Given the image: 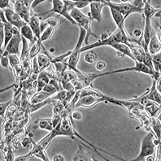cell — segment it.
<instances>
[{"mask_svg":"<svg viewBox=\"0 0 161 161\" xmlns=\"http://www.w3.org/2000/svg\"><path fill=\"white\" fill-rule=\"evenodd\" d=\"M12 101H9L8 103H1L0 104V107H1V110H0V115L2 117L4 118V120L6 119L5 117V113L7 112V109L8 108V107L10 106L11 104H12Z\"/></svg>","mask_w":161,"mask_h":161,"instance_id":"836d02e7","label":"cell"},{"mask_svg":"<svg viewBox=\"0 0 161 161\" xmlns=\"http://www.w3.org/2000/svg\"><path fill=\"white\" fill-rule=\"evenodd\" d=\"M155 160H160V144L158 145L157 152H156V157L155 158Z\"/></svg>","mask_w":161,"mask_h":161,"instance_id":"bcb514c9","label":"cell"},{"mask_svg":"<svg viewBox=\"0 0 161 161\" xmlns=\"http://www.w3.org/2000/svg\"><path fill=\"white\" fill-rule=\"evenodd\" d=\"M50 80H51V78L47 74V71L46 70H42L41 73L38 74L37 76V92H40L43 90L44 87L47 86L48 83L50 82Z\"/></svg>","mask_w":161,"mask_h":161,"instance_id":"d6986e66","label":"cell"},{"mask_svg":"<svg viewBox=\"0 0 161 161\" xmlns=\"http://www.w3.org/2000/svg\"><path fill=\"white\" fill-rule=\"evenodd\" d=\"M20 34L26 40L30 41L31 42V44H33V45L35 43L36 41L37 40L35 37V36H34V32L31 30V28L30 27L29 25H25L24 27H22L20 29Z\"/></svg>","mask_w":161,"mask_h":161,"instance_id":"7402d4cb","label":"cell"},{"mask_svg":"<svg viewBox=\"0 0 161 161\" xmlns=\"http://www.w3.org/2000/svg\"><path fill=\"white\" fill-rule=\"evenodd\" d=\"M22 41V37L20 34V31L17 28L15 30L14 35L11 41L9 42L8 45L7 46L5 51L2 54L3 56H8L11 55H19L20 51H19V45H20V42Z\"/></svg>","mask_w":161,"mask_h":161,"instance_id":"ba28073f","label":"cell"},{"mask_svg":"<svg viewBox=\"0 0 161 161\" xmlns=\"http://www.w3.org/2000/svg\"><path fill=\"white\" fill-rule=\"evenodd\" d=\"M79 146V149L78 151H77L76 155H74L73 160V161H77V160H85V161H89V160H93L91 158H90L87 155V152L84 151L83 147L80 144H78Z\"/></svg>","mask_w":161,"mask_h":161,"instance_id":"4316f807","label":"cell"},{"mask_svg":"<svg viewBox=\"0 0 161 161\" xmlns=\"http://www.w3.org/2000/svg\"><path fill=\"white\" fill-rule=\"evenodd\" d=\"M158 12H160V8H153L150 4V1H145L144 3L143 8H142V15H143L144 18H149V19H152L153 16Z\"/></svg>","mask_w":161,"mask_h":161,"instance_id":"ffe728a7","label":"cell"},{"mask_svg":"<svg viewBox=\"0 0 161 161\" xmlns=\"http://www.w3.org/2000/svg\"><path fill=\"white\" fill-rule=\"evenodd\" d=\"M155 82L156 80H153V84H152V86L150 90H148V91L146 94H142L144 96V98H146L147 99L150 101H152V102L155 103L156 104L160 106L161 104V98H160V93L157 91L156 86H155Z\"/></svg>","mask_w":161,"mask_h":161,"instance_id":"5bb4252c","label":"cell"},{"mask_svg":"<svg viewBox=\"0 0 161 161\" xmlns=\"http://www.w3.org/2000/svg\"><path fill=\"white\" fill-rule=\"evenodd\" d=\"M143 107L144 111L151 117H157L158 114L160 112V106L152 101L147 100Z\"/></svg>","mask_w":161,"mask_h":161,"instance_id":"ac0fdd59","label":"cell"},{"mask_svg":"<svg viewBox=\"0 0 161 161\" xmlns=\"http://www.w3.org/2000/svg\"><path fill=\"white\" fill-rule=\"evenodd\" d=\"M46 20H47L48 25L51 26V27H53V28H56L59 25V16H55V17L51 18V19H47Z\"/></svg>","mask_w":161,"mask_h":161,"instance_id":"e575fe53","label":"cell"},{"mask_svg":"<svg viewBox=\"0 0 161 161\" xmlns=\"http://www.w3.org/2000/svg\"><path fill=\"white\" fill-rule=\"evenodd\" d=\"M40 23H41V21L39 20V17L35 16V15H33L30 17V21H29V24H28L30 25V27L31 28V30H33V32H34V36H35V37L37 40H40L42 35L41 29H40Z\"/></svg>","mask_w":161,"mask_h":161,"instance_id":"e0dca14e","label":"cell"},{"mask_svg":"<svg viewBox=\"0 0 161 161\" xmlns=\"http://www.w3.org/2000/svg\"><path fill=\"white\" fill-rule=\"evenodd\" d=\"M96 58H97L96 53L94 52V51H91V52L88 53L86 56H85V60L86 61L87 63L91 64L93 63L95 59H96Z\"/></svg>","mask_w":161,"mask_h":161,"instance_id":"74e56055","label":"cell"},{"mask_svg":"<svg viewBox=\"0 0 161 161\" xmlns=\"http://www.w3.org/2000/svg\"><path fill=\"white\" fill-rule=\"evenodd\" d=\"M9 56V61H10L11 65V70L13 72L14 76L16 78L20 79V81H23L28 77H26L25 70L23 69V66L21 64V62L17 57L16 55H8Z\"/></svg>","mask_w":161,"mask_h":161,"instance_id":"9c48e42d","label":"cell"},{"mask_svg":"<svg viewBox=\"0 0 161 161\" xmlns=\"http://www.w3.org/2000/svg\"><path fill=\"white\" fill-rule=\"evenodd\" d=\"M3 11L4 12V14H5V16H6V19L8 23H10L14 27L17 28L18 30H20L22 27L28 25L15 11H13L11 8H7V9Z\"/></svg>","mask_w":161,"mask_h":161,"instance_id":"8fae6325","label":"cell"},{"mask_svg":"<svg viewBox=\"0 0 161 161\" xmlns=\"http://www.w3.org/2000/svg\"><path fill=\"white\" fill-rule=\"evenodd\" d=\"M155 134L153 131L149 132L147 135H146L145 138L142 139V142L141 151L138 156L135 159H134V161H142L145 160L146 157H147L148 155H153L155 153V150L156 145L155 144Z\"/></svg>","mask_w":161,"mask_h":161,"instance_id":"3957f363","label":"cell"},{"mask_svg":"<svg viewBox=\"0 0 161 161\" xmlns=\"http://www.w3.org/2000/svg\"><path fill=\"white\" fill-rule=\"evenodd\" d=\"M161 46L160 42H159V38H158L157 35L155 34V30H152L151 31V40L148 44V51L151 55H155L156 53L160 52Z\"/></svg>","mask_w":161,"mask_h":161,"instance_id":"9a60e30c","label":"cell"},{"mask_svg":"<svg viewBox=\"0 0 161 161\" xmlns=\"http://www.w3.org/2000/svg\"><path fill=\"white\" fill-rule=\"evenodd\" d=\"M151 130H153L154 134H155L156 138H157L159 141H161L160 120H159L157 117H151Z\"/></svg>","mask_w":161,"mask_h":161,"instance_id":"484cf974","label":"cell"},{"mask_svg":"<svg viewBox=\"0 0 161 161\" xmlns=\"http://www.w3.org/2000/svg\"><path fill=\"white\" fill-rule=\"evenodd\" d=\"M52 96V94H49V93L45 92V91H42L40 92H37V94H35L34 96L32 97L30 103L31 104H36L38 103H41L42 101L46 100L47 98H49L50 97Z\"/></svg>","mask_w":161,"mask_h":161,"instance_id":"cb8c5ba5","label":"cell"},{"mask_svg":"<svg viewBox=\"0 0 161 161\" xmlns=\"http://www.w3.org/2000/svg\"><path fill=\"white\" fill-rule=\"evenodd\" d=\"M54 31H55V28L51 27V26H49V27L47 28V30L42 34L41 35V38H40V41L42 42L46 41V40H48L50 37L52 36L53 34Z\"/></svg>","mask_w":161,"mask_h":161,"instance_id":"1f68e13d","label":"cell"},{"mask_svg":"<svg viewBox=\"0 0 161 161\" xmlns=\"http://www.w3.org/2000/svg\"><path fill=\"white\" fill-rule=\"evenodd\" d=\"M65 108V105L60 101H57L56 103L54 105L53 113L54 114H61L63 112L64 109Z\"/></svg>","mask_w":161,"mask_h":161,"instance_id":"d6a6232c","label":"cell"},{"mask_svg":"<svg viewBox=\"0 0 161 161\" xmlns=\"http://www.w3.org/2000/svg\"><path fill=\"white\" fill-rule=\"evenodd\" d=\"M109 8H110L112 18H113L115 23H116V25H117V29L121 30L122 32H125L124 29L125 19L124 17H123V16H122L121 14L118 12V11H116V9H114V8H112V7H109Z\"/></svg>","mask_w":161,"mask_h":161,"instance_id":"44dd1931","label":"cell"},{"mask_svg":"<svg viewBox=\"0 0 161 161\" xmlns=\"http://www.w3.org/2000/svg\"><path fill=\"white\" fill-rule=\"evenodd\" d=\"M86 36V31L83 28L80 27V37H79L77 44L76 47H75L74 51H73L71 55L69 56V59H68L67 64L69 69H77V65L78 64L79 59H80V48H81L82 42L85 41Z\"/></svg>","mask_w":161,"mask_h":161,"instance_id":"8992f818","label":"cell"},{"mask_svg":"<svg viewBox=\"0 0 161 161\" xmlns=\"http://www.w3.org/2000/svg\"><path fill=\"white\" fill-rule=\"evenodd\" d=\"M34 142H33V140H32V138L31 137H29V138H25L23 140H22L21 143H22V146H23L24 147H28L30 145L31 143H33Z\"/></svg>","mask_w":161,"mask_h":161,"instance_id":"60d3db41","label":"cell"},{"mask_svg":"<svg viewBox=\"0 0 161 161\" xmlns=\"http://www.w3.org/2000/svg\"><path fill=\"white\" fill-rule=\"evenodd\" d=\"M15 7V12L23 19L27 24H29L30 17L32 16L31 5L33 1L29 0H16L12 1Z\"/></svg>","mask_w":161,"mask_h":161,"instance_id":"52a82bcc","label":"cell"},{"mask_svg":"<svg viewBox=\"0 0 161 161\" xmlns=\"http://www.w3.org/2000/svg\"><path fill=\"white\" fill-rule=\"evenodd\" d=\"M51 2L53 4V8H52V9H51V10L48 11V12H43V13L35 14V16H38V17L42 16H47L45 17V19H44V20H47V18L52 16V14L53 13H58L59 14V15H61V16H64V17L66 18L68 20H69L73 25H77V24L76 23V21L70 16V14L68 12L67 8H65L64 5L63 1H60V0H52Z\"/></svg>","mask_w":161,"mask_h":161,"instance_id":"277c9868","label":"cell"},{"mask_svg":"<svg viewBox=\"0 0 161 161\" xmlns=\"http://www.w3.org/2000/svg\"><path fill=\"white\" fill-rule=\"evenodd\" d=\"M127 35L125 32H122L121 30H120L119 29L116 30L114 34H111L110 36H108L107 38L103 40H98V42H96L95 43L91 44V45L86 46L84 47H81L80 48V52H83V51H86L87 50L92 49V48H95V47H101V46H111L112 47L113 45L116 43H123L125 45L128 46L129 48H130L131 43H129L127 40Z\"/></svg>","mask_w":161,"mask_h":161,"instance_id":"6da1fadb","label":"cell"},{"mask_svg":"<svg viewBox=\"0 0 161 161\" xmlns=\"http://www.w3.org/2000/svg\"><path fill=\"white\" fill-rule=\"evenodd\" d=\"M67 95H68V92L65 91L64 89H62L59 92H57V94L55 95V96H51V98L55 99V100L57 101H60V102L63 103L64 104L65 106L67 105L68 103L66 102V99H67Z\"/></svg>","mask_w":161,"mask_h":161,"instance_id":"f546056e","label":"cell"},{"mask_svg":"<svg viewBox=\"0 0 161 161\" xmlns=\"http://www.w3.org/2000/svg\"><path fill=\"white\" fill-rule=\"evenodd\" d=\"M62 120L61 117V114H54L53 117H52V123H53V127L55 128L57 126L59 122Z\"/></svg>","mask_w":161,"mask_h":161,"instance_id":"f35d334b","label":"cell"},{"mask_svg":"<svg viewBox=\"0 0 161 161\" xmlns=\"http://www.w3.org/2000/svg\"><path fill=\"white\" fill-rule=\"evenodd\" d=\"M34 124L37 125V127L40 128L42 130H45L47 131L51 132L54 130L53 123H52V119H42L36 121Z\"/></svg>","mask_w":161,"mask_h":161,"instance_id":"603a6c76","label":"cell"},{"mask_svg":"<svg viewBox=\"0 0 161 161\" xmlns=\"http://www.w3.org/2000/svg\"><path fill=\"white\" fill-rule=\"evenodd\" d=\"M71 116L73 118V119H75V120H80L81 118H82V114L80 113V112H74L73 111V113H72V115H71Z\"/></svg>","mask_w":161,"mask_h":161,"instance_id":"7bdbcfd3","label":"cell"},{"mask_svg":"<svg viewBox=\"0 0 161 161\" xmlns=\"http://www.w3.org/2000/svg\"><path fill=\"white\" fill-rule=\"evenodd\" d=\"M42 42L40 40H37L35 43L33 45L32 48L30 49V58L32 59H34V57H36V55H38L39 53H41L42 49Z\"/></svg>","mask_w":161,"mask_h":161,"instance_id":"83f0119b","label":"cell"},{"mask_svg":"<svg viewBox=\"0 0 161 161\" xmlns=\"http://www.w3.org/2000/svg\"><path fill=\"white\" fill-rule=\"evenodd\" d=\"M32 69H33V73L35 74H39L41 73V69H40L39 65L37 63V57H34L32 59Z\"/></svg>","mask_w":161,"mask_h":161,"instance_id":"d590c367","label":"cell"},{"mask_svg":"<svg viewBox=\"0 0 161 161\" xmlns=\"http://www.w3.org/2000/svg\"><path fill=\"white\" fill-rule=\"evenodd\" d=\"M53 64L55 67V73H59V74L64 73L69 69L67 62H57V63H55Z\"/></svg>","mask_w":161,"mask_h":161,"instance_id":"4dcf8cb0","label":"cell"},{"mask_svg":"<svg viewBox=\"0 0 161 161\" xmlns=\"http://www.w3.org/2000/svg\"><path fill=\"white\" fill-rule=\"evenodd\" d=\"M52 160L53 161H64V157L61 156V155H55Z\"/></svg>","mask_w":161,"mask_h":161,"instance_id":"c3c4849f","label":"cell"},{"mask_svg":"<svg viewBox=\"0 0 161 161\" xmlns=\"http://www.w3.org/2000/svg\"><path fill=\"white\" fill-rule=\"evenodd\" d=\"M100 102H107V101L102 98H97V97L92 96V95H86V96L79 98L77 103H76L75 108H79V107H86V108L92 107Z\"/></svg>","mask_w":161,"mask_h":161,"instance_id":"4fadbf2b","label":"cell"},{"mask_svg":"<svg viewBox=\"0 0 161 161\" xmlns=\"http://www.w3.org/2000/svg\"><path fill=\"white\" fill-rule=\"evenodd\" d=\"M9 64H10V61H9V57L2 55V57H1V65H2L3 67L8 68L9 67Z\"/></svg>","mask_w":161,"mask_h":161,"instance_id":"ab89813d","label":"cell"},{"mask_svg":"<svg viewBox=\"0 0 161 161\" xmlns=\"http://www.w3.org/2000/svg\"><path fill=\"white\" fill-rule=\"evenodd\" d=\"M3 25V31H4V49H6L7 46L8 45L9 42L12 38L16 30V27H14L10 23H8V20L2 22Z\"/></svg>","mask_w":161,"mask_h":161,"instance_id":"2e32d148","label":"cell"},{"mask_svg":"<svg viewBox=\"0 0 161 161\" xmlns=\"http://www.w3.org/2000/svg\"><path fill=\"white\" fill-rule=\"evenodd\" d=\"M42 2H44L43 0H35V1H33V3H32L31 5V8H34L37 5H38V4L41 3Z\"/></svg>","mask_w":161,"mask_h":161,"instance_id":"7dc6e473","label":"cell"},{"mask_svg":"<svg viewBox=\"0 0 161 161\" xmlns=\"http://www.w3.org/2000/svg\"><path fill=\"white\" fill-rule=\"evenodd\" d=\"M145 160H147V161H152V160H155V158L152 156V155H148L147 157H146Z\"/></svg>","mask_w":161,"mask_h":161,"instance_id":"681fc988","label":"cell"},{"mask_svg":"<svg viewBox=\"0 0 161 161\" xmlns=\"http://www.w3.org/2000/svg\"><path fill=\"white\" fill-rule=\"evenodd\" d=\"M105 67H106V64L104 63V62H102V61H100V62L97 63V64H96V69L99 71L104 69H105Z\"/></svg>","mask_w":161,"mask_h":161,"instance_id":"ee69618b","label":"cell"},{"mask_svg":"<svg viewBox=\"0 0 161 161\" xmlns=\"http://www.w3.org/2000/svg\"><path fill=\"white\" fill-rule=\"evenodd\" d=\"M0 8H1V10H5L7 8H10L9 1L8 0H2L0 2Z\"/></svg>","mask_w":161,"mask_h":161,"instance_id":"b9f144b4","label":"cell"},{"mask_svg":"<svg viewBox=\"0 0 161 161\" xmlns=\"http://www.w3.org/2000/svg\"><path fill=\"white\" fill-rule=\"evenodd\" d=\"M70 16L73 18V20L76 21V23L77 24V25L79 27L83 28L86 31V38H85V42L86 44V46H88V40L90 36H93L95 38L99 40V37L98 36H96L95 34L91 31V19L89 16H85L82 12H80L79 9L77 8H74L72 12H70Z\"/></svg>","mask_w":161,"mask_h":161,"instance_id":"7a4b0ae2","label":"cell"},{"mask_svg":"<svg viewBox=\"0 0 161 161\" xmlns=\"http://www.w3.org/2000/svg\"><path fill=\"white\" fill-rule=\"evenodd\" d=\"M56 102H57V100H55L51 97H50L49 98H47V99H46V100L42 101L41 103H38L36 104H31L30 108V113H33V112H36V111H37L43 106L47 105V104H54L55 105L56 103Z\"/></svg>","mask_w":161,"mask_h":161,"instance_id":"d4e9b609","label":"cell"},{"mask_svg":"<svg viewBox=\"0 0 161 161\" xmlns=\"http://www.w3.org/2000/svg\"><path fill=\"white\" fill-rule=\"evenodd\" d=\"M122 2H123L122 3H112L111 1H105V0H103V3H105L106 6L112 7L114 9H116V11H118L123 16L125 20L130 16V14H142V9L133 6L131 3H129V1H127V2L126 1H122Z\"/></svg>","mask_w":161,"mask_h":161,"instance_id":"5b68a950","label":"cell"},{"mask_svg":"<svg viewBox=\"0 0 161 161\" xmlns=\"http://www.w3.org/2000/svg\"><path fill=\"white\" fill-rule=\"evenodd\" d=\"M72 70L74 71L75 73L77 74L78 79L82 83L84 88H87V87L90 86L93 80H94L96 78L103 77V76H107V75L112 74V71L111 72H108V73H102V74H98V73H84L82 72H80L77 69H72Z\"/></svg>","mask_w":161,"mask_h":161,"instance_id":"30bf717a","label":"cell"},{"mask_svg":"<svg viewBox=\"0 0 161 161\" xmlns=\"http://www.w3.org/2000/svg\"><path fill=\"white\" fill-rule=\"evenodd\" d=\"M152 59V64H153V69L155 72L160 73V64H161V53H156L155 55H151Z\"/></svg>","mask_w":161,"mask_h":161,"instance_id":"f1b7e54d","label":"cell"},{"mask_svg":"<svg viewBox=\"0 0 161 161\" xmlns=\"http://www.w3.org/2000/svg\"><path fill=\"white\" fill-rule=\"evenodd\" d=\"M154 16H155V17H160V12H158Z\"/></svg>","mask_w":161,"mask_h":161,"instance_id":"f907efd6","label":"cell"},{"mask_svg":"<svg viewBox=\"0 0 161 161\" xmlns=\"http://www.w3.org/2000/svg\"><path fill=\"white\" fill-rule=\"evenodd\" d=\"M30 159V157L28 156V155H23V156H19V157L15 158V161H26Z\"/></svg>","mask_w":161,"mask_h":161,"instance_id":"f6af8a7d","label":"cell"},{"mask_svg":"<svg viewBox=\"0 0 161 161\" xmlns=\"http://www.w3.org/2000/svg\"><path fill=\"white\" fill-rule=\"evenodd\" d=\"M91 12L88 13L89 17L91 20H96L98 22H101L102 20V10L103 7H105V3L103 0L100 1H91Z\"/></svg>","mask_w":161,"mask_h":161,"instance_id":"7c38bea8","label":"cell"},{"mask_svg":"<svg viewBox=\"0 0 161 161\" xmlns=\"http://www.w3.org/2000/svg\"><path fill=\"white\" fill-rule=\"evenodd\" d=\"M91 3V1L90 0H85V1H74V5L75 8H77V9H80V8H83L85 7H86L87 5Z\"/></svg>","mask_w":161,"mask_h":161,"instance_id":"8d00e7d4","label":"cell"}]
</instances>
